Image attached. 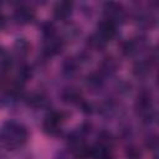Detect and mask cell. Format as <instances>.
Returning a JSON list of instances; mask_svg holds the SVG:
<instances>
[{
    "mask_svg": "<svg viewBox=\"0 0 159 159\" xmlns=\"http://www.w3.org/2000/svg\"><path fill=\"white\" fill-rule=\"evenodd\" d=\"M81 57H67L62 65L63 73L67 76H72L78 71V67L81 66Z\"/></svg>",
    "mask_w": 159,
    "mask_h": 159,
    "instance_id": "obj_13",
    "label": "cell"
},
{
    "mask_svg": "<svg viewBox=\"0 0 159 159\" xmlns=\"http://www.w3.org/2000/svg\"><path fill=\"white\" fill-rule=\"evenodd\" d=\"M144 47V40L142 37H133V39H128L125 40L122 46H120V51L124 56L127 57H132L134 55H137L142 48Z\"/></svg>",
    "mask_w": 159,
    "mask_h": 159,
    "instance_id": "obj_8",
    "label": "cell"
},
{
    "mask_svg": "<svg viewBox=\"0 0 159 159\" xmlns=\"http://www.w3.org/2000/svg\"><path fill=\"white\" fill-rule=\"evenodd\" d=\"M35 10L29 6V5H25V4H21V5H17L14 10V20L16 24H20V25H26V24H30L35 20Z\"/></svg>",
    "mask_w": 159,
    "mask_h": 159,
    "instance_id": "obj_5",
    "label": "cell"
},
{
    "mask_svg": "<svg viewBox=\"0 0 159 159\" xmlns=\"http://www.w3.org/2000/svg\"><path fill=\"white\" fill-rule=\"evenodd\" d=\"M29 139L27 128L15 120H6L0 125V147L15 150L26 144Z\"/></svg>",
    "mask_w": 159,
    "mask_h": 159,
    "instance_id": "obj_1",
    "label": "cell"
},
{
    "mask_svg": "<svg viewBox=\"0 0 159 159\" xmlns=\"http://www.w3.org/2000/svg\"><path fill=\"white\" fill-rule=\"evenodd\" d=\"M5 25H6V17L0 12V30H2L5 27Z\"/></svg>",
    "mask_w": 159,
    "mask_h": 159,
    "instance_id": "obj_20",
    "label": "cell"
},
{
    "mask_svg": "<svg viewBox=\"0 0 159 159\" xmlns=\"http://www.w3.org/2000/svg\"><path fill=\"white\" fill-rule=\"evenodd\" d=\"M14 50L19 57H25L30 51V43L25 39H19L14 45Z\"/></svg>",
    "mask_w": 159,
    "mask_h": 159,
    "instance_id": "obj_17",
    "label": "cell"
},
{
    "mask_svg": "<svg viewBox=\"0 0 159 159\" xmlns=\"http://www.w3.org/2000/svg\"><path fill=\"white\" fill-rule=\"evenodd\" d=\"M106 45H107V42H104L98 35H96V34H93V35H91L88 39H87V46L91 48V50H93V51H101V50H103L104 47H106Z\"/></svg>",
    "mask_w": 159,
    "mask_h": 159,
    "instance_id": "obj_15",
    "label": "cell"
},
{
    "mask_svg": "<svg viewBox=\"0 0 159 159\" xmlns=\"http://www.w3.org/2000/svg\"><path fill=\"white\" fill-rule=\"evenodd\" d=\"M124 157L125 159H142L143 153L142 149L135 144H129L124 149Z\"/></svg>",
    "mask_w": 159,
    "mask_h": 159,
    "instance_id": "obj_16",
    "label": "cell"
},
{
    "mask_svg": "<svg viewBox=\"0 0 159 159\" xmlns=\"http://www.w3.org/2000/svg\"><path fill=\"white\" fill-rule=\"evenodd\" d=\"M67 114L62 111H51L43 118V132L51 137H57L62 132V124L66 120Z\"/></svg>",
    "mask_w": 159,
    "mask_h": 159,
    "instance_id": "obj_3",
    "label": "cell"
},
{
    "mask_svg": "<svg viewBox=\"0 0 159 159\" xmlns=\"http://www.w3.org/2000/svg\"><path fill=\"white\" fill-rule=\"evenodd\" d=\"M43 56L45 57H52L55 55H58L63 47H65V40L60 36H53V37H50L47 40H43Z\"/></svg>",
    "mask_w": 159,
    "mask_h": 159,
    "instance_id": "obj_7",
    "label": "cell"
},
{
    "mask_svg": "<svg viewBox=\"0 0 159 159\" xmlns=\"http://www.w3.org/2000/svg\"><path fill=\"white\" fill-rule=\"evenodd\" d=\"M118 67H119V62H118V60H117L116 57H113V56H106V57L101 61L97 72H98L103 78H106V77H108V76L114 75V73L117 72Z\"/></svg>",
    "mask_w": 159,
    "mask_h": 159,
    "instance_id": "obj_9",
    "label": "cell"
},
{
    "mask_svg": "<svg viewBox=\"0 0 159 159\" xmlns=\"http://www.w3.org/2000/svg\"><path fill=\"white\" fill-rule=\"evenodd\" d=\"M73 11V4L70 1H61L53 6V17L58 21H66Z\"/></svg>",
    "mask_w": 159,
    "mask_h": 159,
    "instance_id": "obj_10",
    "label": "cell"
},
{
    "mask_svg": "<svg viewBox=\"0 0 159 159\" xmlns=\"http://www.w3.org/2000/svg\"><path fill=\"white\" fill-rule=\"evenodd\" d=\"M103 14L106 20L116 24L117 26L118 24H122L127 17L124 7L118 2H106L103 5Z\"/></svg>",
    "mask_w": 159,
    "mask_h": 159,
    "instance_id": "obj_4",
    "label": "cell"
},
{
    "mask_svg": "<svg viewBox=\"0 0 159 159\" xmlns=\"http://www.w3.org/2000/svg\"><path fill=\"white\" fill-rule=\"evenodd\" d=\"M41 34H42L43 40H47V39L53 37V36L57 35L56 27L52 22H42L41 24Z\"/></svg>",
    "mask_w": 159,
    "mask_h": 159,
    "instance_id": "obj_18",
    "label": "cell"
},
{
    "mask_svg": "<svg viewBox=\"0 0 159 159\" xmlns=\"http://www.w3.org/2000/svg\"><path fill=\"white\" fill-rule=\"evenodd\" d=\"M26 103L32 108H46L50 102L43 93H31L26 97Z\"/></svg>",
    "mask_w": 159,
    "mask_h": 159,
    "instance_id": "obj_12",
    "label": "cell"
},
{
    "mask_svg": "<svg viewBox=\"0 0 159 159\" xmlns=\"http://www.w3.org/2000/svg\"><path fill=\"white\" fill-rule=\"evenodd\" d=\"M134 108L137 114L147 123H150L155 119V107H154V99H153V93L143 88L138 92L135 97V103Z\"/></svg>",
    "mask_w": 159,
    "mask_h": 159,
    "instance_id": "obj_2",
    "label": "cell"
},
{
    "mask_svg": "<svg viewBox=\"0 0 159 159\" xmlns=\"http://www.w3.org/2000/svg\"><path fill=\"white\" fill-rule=\"evenodd\" d=\"M145 147L150 150H155L158 147V137L155 134H149L145 138Z\"/></svg>",
    "mask_w": 159,
    "mask_h": 159,
    "instance_id": "obj_19",
    "label": "cell"
},
{
    "mask_svg": "<svg viewBox=\"0 0 159 159\" xmlns=\"http://www.w3.org/2000/svg\"><path fill=\"white\" fill-rule=\"evenodd\" d=\"M0 159H6V158H5V155H4L1 152H0Z\"/></svg>",
    "mask_w": 159,
    "mask_h": 159,
    "instance_id": "obj_21",
    "label": "cell"
},
{
    "mask_svg": "<svg viewBox=\"0 0 159 159\" xmlns=\"http://www.w3.org/2000/svg\"><path fill=\"white\" fill-rule=\"evenodd\" d=\"M103 82H104V78L96 71V72H92L89 73L87 77H86V86L91 89H98L103 86Z\"/></svg>",
    "mask_w": 159,
    "mask_h": 159,
    "instance_id": "obj_14",
    "label": "cell"
},
{
    "mask_svg": "<svg viewBox=\"0 0 159 159\" xmlns=\"http://www.w3.org/2000/svg\"><path fill=\"white\" fill-rule=\"evenodd\" d=\"M117 32H118L117 25L111 22V21H108V20H106V19H103L102 21L98 22L94 34L98 35L104 42H108V41L113 40L117 36Z\"/></svg>",
    "mask_w": 159,
    "mask_h": 159,
    "instance_id": "obj_6",
    "label": "cell"
},
{
    "mask_svg": "<svg viewBox=\"0 0 159 159\" xmlns=\"http://www.w3.org/2000/svg\"><path fill=\"white\" fill-rule=\"evenodd\" d=\"M61 98H62L63 102H66L68 104H75V106H78V107L84 101L81 91H78V88H75V87L65 88L61 93Z\"/></svg>",
    "mask_w": 159,
    "mask_h": 159,
    "instance_id": "obj_11",
    "label": "cell"
}]
</instances>
